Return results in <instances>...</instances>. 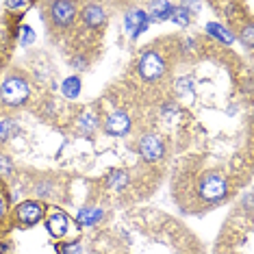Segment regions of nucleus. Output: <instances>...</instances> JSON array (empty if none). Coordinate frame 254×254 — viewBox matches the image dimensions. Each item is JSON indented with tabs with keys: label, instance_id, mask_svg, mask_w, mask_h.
<instances>
[{
	"label": "nucleus",
	"instance_id": "nucleus-12",
	"mask_svg": "<svg viewBox=\"0 0 254 254\" xmlns=\"http://www.w3.org/2000/svg\"><path fill=\"white\" fill-rule=\"evenodd\" d=\"M206 33H209L211 37L219 39V42H222V44H233V39H235V35L228 31L226 26L215 24V22H211V24H206Z\"/></svg>",
	"mask_w": 254,
	"mask_h": 254
},
{
	"label": "nucleus",
	"instance_id": "nucleus-8",
	"mask_svg": "<svg viewBox=\"0 0 254 254\" xmlns=\"http://www.w3.org/2000/svg\"><path fill=\"white\" fill-rule=\"evenodd\" d=\"M105 130L111 137H122L130 130V118L124 111H113L105 122Z\"/></svg>",
	"mask_w": 254,
	"mask_h": 254
},
{
	"label": "nucleus",
	"instance_id": "nucleus-23",
	"mask_svg": "<svg viewBox=\"0 0 254 254\" xmlns=\"http://www.w3.org/2000/svg\"><path fill=\"white\" fill-rule=\"evenodd\" d=\"M241 37H244V42H246V46H248V48H252V26H248L246 31H244V35H241Z\"/></svg>",
	"mask_w": 254,
	"mask_h": 254
},
{
	"label": "nucleus",
	"instance_id": "nucleus-20",
	"mask_svg": "<svg viewBox=\"0 0 254 254\" xmlns=\"http://www.w3.org/2000/svg\"><path fill=\"white\" fill-rule=\"evenodd\" d=\"M11 167H13L11 159L7 157V154H0V176H7L11 172Z\"/></svg>",
	"mask_w": 254,
	"mask_h": 254
},
{
	"label": "nucleus",
	"instance_id": "nucleus-13",
	"mask_svg": "<svg viewBox=\"0 0 254 254\" xmlns=\"http://www.w3.org/2000/svg\"><path fill=\"white\" fill-rule=\"evenodd\" d=\"M150 11H152V15L157 20H170L172 11H174V4H170V2H152L150 4ZM152 15H150V18H152Z\"/></svg>",
	"mask_w": 254,
	"mask_h": 254
},
{
	"label": "nucleus",
	"instance_id": "nucleus-21",
	"mask_svg": "<svg viewBox=\"0 0 254 254\" xmlns=\"http://www.w3.org/2000/svg\"><path fill=\"white\" fill-rule=\"evenodd\" d=\"M83 252V246L78 241H72V244H65L61 248V254H80Z\"/></svg>",
	"mask_w": 254,
	"mask_h": 254
},
{
	"label": "nucleus",
	"instance_id": "nucleus-9",
	"mask_svg": "<svg viewBox=\"0 0 254 254\" xmlns=\"http://www.w3.org/2000/svg\"><path fill=\"white\" fill-rule=\"evenodd\" d=\"M46 228H48V233L53 237H57V239H59V237H65L67 228H70V217H67L65 213L57 211L53 215H48V219H46Z\"/></svg>",
	"mask_w": 254,
	"mask_h": 254
},
{
	"label": "nucleus",
	"instance_id": "nucleus-24",
	"mask_svg": "<svg viewBox=\"0 0 254 254\" xmlns=\"http://www.w3.org/2000/svg\"><path fill=\"white\" fill-rule=\"evenodd\" d=\"M4 209H7V206H4V200L0 198V219H2V215H4Z\"/></svg>",
	"mask_w": 254,
	"mask_h": 254
},
{
	"label": "nucleus",
	"instance_id": "nucleus-11",
	"mask_svg": "<svg viewBox=\"0 0 254 254\" xmlns=\"http://www.w3.org/2000/svg\"><path fill=\"white\" fill-rule=\"evenodd\" d=\"M102 217H105V211L100 206H85L76 213V224L78 226H96Z\"/></svg>",
	"mask_w": 254,
	"mask_h": 254
},
{
	"label": "nucleus",
	"instance_id": "nucleus-15",
	"mask_svg": "<svg viewBox=\"0 0 254 254\" xmlns=\"http://www.w3.org/2000/svg\"><path fill=\"white\" fill-rule=\"evenodd\" d=\"M61 91H63V96L65 98H76L80 94V78L78 76L65 78L63 80V85H61Z\"/></svg>",
	"mask_w": 254,
	"mask_h": 254
},
{
	"label": "nucleus",
	"instance_id": "nucleus-1",
	"mask_svg": "<svg viewBox=\"0 0 254 254\" xmlns=\"http://www.w3.org/2000/svg\"><path fill=\"white\" fill-rule=\"evenodd\" d=\"M198 193L204 202H219L228 195V183L226 178L217 172H206L198 183Z\"/></svg>",
	"mask_w": 254,
	"mask_h": 254
},
{
	"label": "nucleus",
	"instance_id": "nucleus-10",
	"mask_svg": "<svg viewBox=\"0 0 254 254\" xmlns=\"http://www.w3.org/2000/svg\"><path fill=\"white\" fill-rule=\"evenodd\" d=\"M83 22L89 28H100L107 22L105 9H102L100 4H87V7L83 9Z\"/></svg>",
	"mask_w": 254,
	"mask_h": 254
},
{
	"label": "nucleus",
	"instance_id": "nucleus-2",
	"mask_svg": "<svg viewBox=\"0 0 254 254\" xmlns=\"http://www.w3.org/2000/svg\"><path fill=\"white\" fill-rule=\"evenodd\" d=\"M0 96H2V102L9 107H20L24 105L31 96V87H28L26 78L22 76H9L2 80V87H0Z\"/></svg>",
	"mask_w": 254,
	"mask_h": 254
},
{
	"label": "nucleus",
	"instance_id": "nucleus-3",
	"mask_svg": "<svg viewBox=\"0 0 254 254\" xmlns=\"http://www.w3.org/2000/svg\"><path fill=\"white\" fill-rule=\"evenodd\" d=\"M139 74L146 80H157L161 74L165 72V63L161 59L159 53H154V50H148V53H143V57L139 59Z\"/></svg>",
	"mask_w": 254,
	"mask_h": 254
},
{
	"label": "nucleus",
	"instance_id": "nucleus-14",
	"mask_svg": "<svg viewBox=\"0 0 254 254\" xmlns=\"http://www.w3.org/2000/svg\"><path fill=\"white\" fill-rule=\"evenodd\" d=\"M20 132V126H18V122L15 120H2L0 122V141H7V139H11L13 135H18Z\"/></svg>",
	"mask_w": 254,
	"mask_h": 254
},
{
	"label": "nucleus",
	"instance_id": "nucleus-7",
	"mask_svg": "<svg viewBox=\"0 0 254 254\" xmlns=\"http://www.w3.org/2000/svg\"><path fill=\"white\" fill-rule=\"evenodd\" d=\"M124 22H126V33H128V37L135 39L148 28L150 15L146 13V11H141V9H135V11H128V13H126Z\"/></svg>",
	"mask_w": 254,
	"mask_h": 254
},
{
	"label": "nucleus",
	"instance_id": "nucleus-17",
	"mask_svg": "<svg viewBox=\"0 0 254 254\" xmlns=\"http://www.w3.org/2000/svg\"><path fill=\"white\" fill-rule=\"evenodd\" d=\"M172 20L176 22L178 26H187L189 24V11L185 4H181V7H174V11H172Z\"/></svg>",
	"mask_w": 254,
	"mask_h": 254
},
{
	"label": "nucleus",
	"instance_id": "nucleus-4",
	"mask_svg": "<svg viewBox=\"0 0 254 254\" xmlns=\"http://www.w3.org/2000/svg\"><path fill=\"white\" fill-rule=\"evenodd\" d=\"M15 217H18L20 226H33L44 217V206L37 200H24L15 209Z\"/></svg>",
	"mask_w": 254,
	"mask_h": 254
},
{
	"label": "nucleus",
	"instance_id": "nucleus-5",
	"mask_svg": "<svg viewBox=\"0 0 254 254\" xmlns=\"http://www.w3.org/2000/svg\"><path fill=\"white\" fill-rule=\"evenodd\" d=\"M74 15H76V7L72 2H53L50 4V20L55 22V26L65 28L72 24Z\"/></svg>",
	"mask_w": 254,
	"mask_h": 254
},
{
	"label": "nucleus",
	"instance_id": "nucleus-22",
	"mask_svg": "<svg viewBox=\"0 0 254 254\" xmlns=\"http://www.w3.org/2000/svg\"><path fill=\"white\" fill-rule=\"evenodd\" d=\"M7 4V9L11 11H15V9H26L28 7V2H13V0H9V2H4Z\"/></svg>",
	"mask_w": 254,
	"mask_h": 254
},
{
	"label": "nucleus",
	"instance_id": "nucleus-6",
	"mask_svg": "<svg viewBox=\"0 0 254 254\" xmlns=\"http://www.w3.org/2000/svg\"><path fill=\"white\" fill-rule=\"evenodd\" d=\"M139 152H141V157L146 161L154 163V161L163 159L165 148H163V143H161V139L157 135H143L141 141H139Z\"/></svg>",
	"mask_w": 254,
	"mask_h": 254
},
{
	"label": "nucleus",
	"instance_id": "nucleus-16",
	"mask_svg": "<svg viewBox=\"0 0 254 254\" xmlns=\"http://www.w3.org/2000/svg\"><path fill=\"white\" fill-rule=\"evenodd\" d=\"M126 183H128V176L124 172H111V176L107 178V185L111 189H124Z\"/></svg>",
	"mask_w": 254,
	"mask_h": 254
},
{
	"label": "nucleus",
	"instance_id": "nucleus-18",
	"mask_svg": "<svg viewBox=\"0 0 254 254\" xmlns=\"http://www.w3.org/2000/svg\"><path fill=\"white\" fill-rule=\"evenodd\" d=\"M35 42V31H33L31 26H20V44L22 46H31Z\"/></svg>",
	"mask_w": 254,
	"mask_h": 254
},
{
	"label": "nucleus",
	"instance_id": "nucleus-19",
	"mask_svg": "<svg viewBox=\"0 0 254 254\" xmlns=\"http://www.w3.org/2000/svg\"><path fill=\"white\" fill-rule=\"evenodd\" d=\"M96 124H98V122H96V113H91V111H89V113H85L83 118H80V128H83L85 132L94 130V128H96Z\"/></svg>",
	"mask_w": 254,
	"mask_h": 254
}]
</instances>
